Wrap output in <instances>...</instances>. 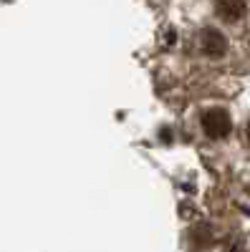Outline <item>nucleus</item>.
I'll return each mask as SVG.
<instances>
[{
    "mask_svg": "<svg viewBox=\"0 0 250 252\" xmlns=\"http://www.w3.org/2000/svg\"><path fill=\"white\" fill-rule=\"evenodd\" d=\"M230 116H227V111L222 109H210V111H205L202 114V129L205 134L210 136V139H222L230 134Z\"/></svg>",
    "mask_w": 250,
    "mask_h": 252,
    "instance_id": "nucleus-1",
    "label": "nucleus"
},
{
    "mask_svg": "<svg viewBox=\"0 0 250 252\" xmlns=\"http://www.w3.org/2000/svg\"><path fill=\"white\" fill-rule=\"evenodd\" d=\"M200 48H202V53H207V56L220 58V56L227 51V43H225V38H222L217 31L207 28V31H202V35H200Z\"/></svg>",
    "mask_w": 250,
    "mask_h": 252,
    "instance_id": "nucleus-2",
    "label": "nucleus"
},
{
    "mask_svg": "<svg viewBox=\"0 0 250 252\" xmlns=\"http://www.w3.org/2000/svg\"><path fill=\"white\" fill-rule=\"evenodd\" d=\"M215 8H217V15L227 23H235V20L243 18L245 13V0H215Z\"/></svg>",
    "mask_w": 250,
    "mask_h": 252,
    "instance_id": "nucleus-3",
    "label": "nucleus"
},
{
    "mask_svg": "<svg viewBox=\"0 0 250 252\" xmlns=\"http://www.w3.org/2000/svg\"><path fill=\"white\" fill-rule=\"evenodd\" d=\"M248 141H250V124H248Z\"/></svg>",
    "mask_w": 250,
    "mask_h": 252,
    "instance_id": "nucleus-4",
    "label": "nucleus"
}]
</instances>
